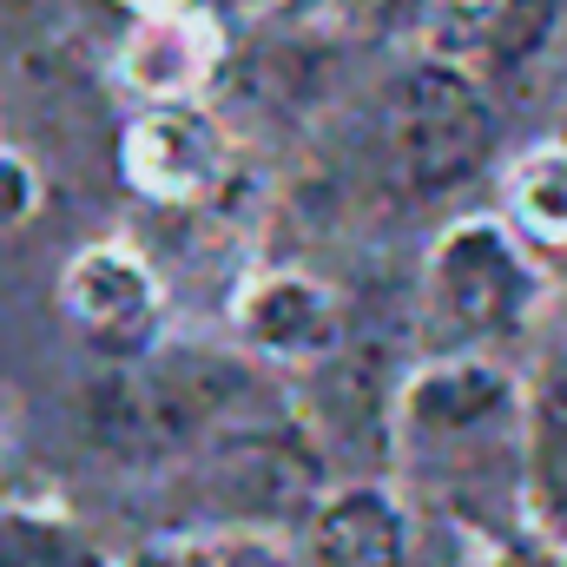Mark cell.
Masks as SVG:
<instances>
[{
	"instance_id": "2",
	"label": "cell",
	"mask_w": 567,
	"mask_h": 567,
	"mask_svg": "<svg viewBox=\"0 0 567 567\" xmlns=\"http://www.w3.org/2000/svg\"><path fill=\"white\" fill-rule=\"evenodd\" d=\"M198 482L231 515V528L265 535L278 522H310V508L330 495V449L303 416L258 410L198 455Z\"/></svg>"
},
{
	"instance_id": "1",
	"label": "cell",
	"mask_w": 567,
	"mask_h": 567,
	"mask_svg": "<svg viewBox=\"0 0 567 567\" xmlns=\"http://www.w3.org/2000/svg\"><path fill=\"white\" fill-rule=\"evenodd\" d=\"M258 410L265 396L251 357L205 350V343H152L145 357L113 363L80 390L86 442L120 468L198 462L225 429Z\"/></svg>"
},
{
	"instance_id": "8",
	"label": "cell",
	"mask_w": 567,
	"mask_h": 567,
	"mask_svg": "<svg viewBox=\"0 0 567 567\" xmlns=\"http://www.w3.org/2000/svg\"><path fill=\"white\" fill-rule=\"evenodd\" d=\"M231 323H238V343L245 357H265V363H330L343 350V303L337 290L310 271H265L238 290L231 303Z\"/></svg>"
},
{
	"instance_id": "18",
	"label": "cell",
	"mask_w": 567,
	"mask_h": 567,
	"mask_svg": "<svg viewBox=\"0 0 567 567\" xmlns=\"http://www.w3.org/2000/svg\"><path fill=\"white\" fill-rule=\"evenodd\" d=\"M482 567H555L548 555H495V561H482Z\"/></svg>"
},
{
	"instance_id": "20",
	"label": "cell",
	"mask_w": 567,
	"mask_h": 567,
	"mask_svg": "<svg viewBox=\"0 0 567 567\" xmlns=\"http://www.w3.org/2000/svg\"><path fill=\"white\" fill-rule=\"evenodd\" d=\"M0 449H7V442H0Z\"/></svg>"
},
{
	"instance_id": "13",
	"label": "cell",
	"mask_w": 567,
	"mask_h": 567,
	"mask_svg": "<svg viewBox=\"0 0 567 567\" xmlns=\"http://www.w3.org/2000/svg\"><path fill=\"white\" fill-rule=\"evenodd\" d=\"M0 567H120L80 522L53 508H0Z\"/></svg>"
},
{
	"instance_id": "3",
	"label": "cell",
	"mask_w": 567,
	"mask_h": 567,
	"mask_svg": "<svg viewBox=\"0 0 567 567\" xmlns=\"http://www.w3.org/2000/svg\"><path fill=\"white\" fill-rule=\"evenodd\" d=\"M383 145H390L396 178L416 198L455 192L495 152V106L475 73L416 60L410 73H396V86L383 100Z\"/></svg>"
},
{
	"instance_id": "6",
	"label": "cell",
	"mask_w": 567,
	"mask_h": 567,
	"mask_svg": "<svg viewBox=\"0 0 567 567\" xmlns=\"http://www.w3.org/2000/svg\"><path fill=\"white\" fill-rule=\"evenodd\" d=\"M423 40L442 66L522 80L567 40V0H435Z\"/></svg>"
},
{
	"instance_id": "4",
	"label": "cell",
	"mask_w": 567,
	"mask_h": 567,
	"mask_svg": "<svg viewBox=\"0 0 567 567\" xmlns=\"http://www.w3.org/2000/svg\"><path fill=\"white\" fill-rule=\"evenodd\" d=\"M423 310H429L435 343H449V357H475L482 343L515 337L528 323L535 271H528L522 245L495 218H462L429 251Z\"/></svg>"
},
{
	"instance_id": "19",
	"label": "cell",
	"mask_w": 567,
	"mask_h": 567,
	"mask_svg": "<svg viewBox=\"0 0 567 567\" xmlns=\"http://www.w3.org/2000/svg\"><path fill=\"white\" fill-rule=\"evenodd\" d=\"M133 7H140V13H185L192 0H133Z\"/></svg>"
},
{
	"instance_id": "7",
	"label": "cell",
	"mask_w": 567,
	"mask_h": 567,
	"mask_svg": "<svg viewBox=\"0 0 567 567\" xmlns=\"http://www.w3.org/2000/svg\"><path fill=\"white\" fill-rule=\"evenodd\" d=\"M60 297H66V317H73L100 350H113L120 363L152 350L165 290H158V271L145 265L133 245H86V251L66 265Z\"/></svg>"
},
{
	"instance_id": "17",
	"label": "cell",
	"mask_w": 567,
	"mask_h": 567,
	"mask_svg": "<svg viewBox=\"0 0 567 567\" xmlns=\"http://www.w3.org/2000/svg\"><path fill=\"white\" fill-rule=\"evenodd\" d=\"M429 7H435V0H357V13H363V20H377V27H410V20L423 27Z\"/></svg>"
},
{
	"instance_id": "12",
	"label": "cell",
	"mask_w": 567,
	"mask_h": 567,
	"mask_svg": "<svg viewBox=\"0 0 567 567\" xmlns=\"http://www.w3.org/2000/svg\"><path fill=\"white\" fill-rule=\"evenodd\" d=\"M522 462H528V495L542 522L567 542V357H555L528 396L522 416Z\"/></svg>"
},
{
	"instance_id": "15",
	"label": "cell",
	"mask_w": 567,
	"mask_h": 567,
	"mask_svg": "<svg viewBox=\"0 0 567 567\" xmlns=\"http://www.w3.org/2000/svg\"><path fill=\"white\" fill-rule=\"evenodd\" d=\"M133 567H297V561L258 528H205V535H178V542L145 548Z\"/></svg>"
},
{
	"instance_id": "11",
	"label": "cell",
	"mask_w": 567,
	"mask_h": 567,
	"mask_svg": "<svg viewBox=\"0 0 567 567\" xmlns=\"http://www.w3.org/2000/svg\"><path fill=\"white\" fill-rule=\"evenodd\" d=\"M218 66V33L198 7L185 13H140V27L120 47V73L126 86L145 93L152 106H185Z\"/></svg>"
},
{
	"instance_id": "16",
	"label": "cell",
	"mask_w": 567,
	"mask_h": 567,
	"mask_svg": "<svg viewBox=\"0 0 567 567\" xmlns=\"http://www.w3.org/2000/svg\"><path fill=\"white\" fill-rule=\"evenodd\" d=\"M33 212H40V172L13 145H0V231H20Z\"/></svg>"
},
{
	"instance_id": "5",
	"label": "cell",
	"mask_w": 567,
	"mask_h": 567,
	"mask_svg": "<svg viewBox=\"0 0 567 567\" xmlns=\"http://www.w3.org/2000/svg\"><path fill=\"white\" fill-rule=\"evenodd\" d=\"M522 429V396L488 357H435L396 390V435L416 462H482Z\"/></svg>"
},
{
	"instance_id": "9",
	"label": "cell",
	"mask_w": 567,
	"mask_h": 567,
	"mask_svg": "<svg viewBox=\"0 0 567 567\" xmlns=\"http://www.w3.org/2000/svg\"><path fill=\"white\" fill-rule=\"evenodd\" d=\"M231 145L205 106H145L126 126V178L158 205H198L225 185Z\"/></svg>"
},
{
	"instance_id": "14",
	"label": "cell",
	"mask_w": 567,
	"mask_h": 567,
	"mask_svg": "<svg viewBox=\"0 0 567 567\" xmlns=\"http://www.w3.org/2000/svg\"><path fill=\"white\" fill-rule=\"evenodd\" d=\"M508 212L522 218L528 238L542 245H567V145L528 152L508 178Z\"/></svg>"
},
{
	"instance_id": "10",
	"label": "cell",
	"mask_w": 567,
	"mask_h": 567,
	"mask_svg": "<svg viewBox=\"0 0 567 567\" xmlns=\"http://www.w3.org/2000/svg\"><path fill=\"white\" fill-rule=\"evenodd\" d=\"M410 508L383 482H337L303 522V567H410Z\"/></svg>"
}]
</instances>
